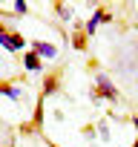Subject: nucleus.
Here are the masks:
<instances>
[{"label": "nucleus", "mask_w": 138, "mask_h": 147, "mask_svg": "<svg viewBox=\"0 0 138 147\" xmlns=\"http://www.w3.org/2000/svg\"><path fill=\"white\" fill-rule=\"evenodd\" d=\"M95 90L101 92V98H104V101H112V104H118V98H121L118 87L109 81V75H107V72H95Z\"/></svg>", "instance_id": "obj_1"}, {"label": "nucleus", "mask_w": 138, "mask_h": 147, "mask_svg": "<svg viewBox=\"0 0 138 147\" xmlns=\"http://www.w3.org/2000/svg\"><path fill=\"white\" fill-rule=\"evenodd\" d=\"M0 46H3L6 52H12V55H17V52L26 49V40H23V35H17V32H12V29H3V32H0ZM26 52H29V49H26Z\"/></svg>", "instance_id": "obj_2"}, {"label": "nucleus", "mask_w": 138, "mask_h": 147, "mask_svg": "<svg viewBox=\"0 0 138 147\" xmlns=\"http://www.w3.org/2000/svg\"><path fill=\"white\" fill-rule=\"evenodd\" d=\"M29 49H32L38 58H43V61L58 58V46H55V43H49V40H32V43H29Z\"/></svg>", "instance_id": "obj_3"}, {"label": "nucleus", "mask_w": 138, "mask_h": 147, "mask_svg": "<svg viewBox=\"0 0 138 147\" xmlns=\"http://www.w3.org/2000/svg\"><path fill=\"white\" fill-rule=\"evenodd\" d=\"M109 20H112V15H109V12H104V9H95V12H92V18L84 23V32H86V38H89V35H95V29H98L101 23H109Z\"/></svg>", "instance_id": "obj_4"}, {"label": "nucleus", "mask_w": 138, "mask_h": 147, "mask_svg": "<svg viewBox=\"0 0 138 147\" xmlns=\"http://www.w3.org/2000/svg\"><path fill=\"white\" fill-rule=\"evenodd\" d=\"M23 69H29V72H35V75H38V72H43V58H38L32 49L23 55Z\"/></svg>", "instance_id": "obj_5"}, {"label": "nucleus", "mask_w": 138, "mask_h": 147, "mask_svg": "<svg viewBox=\"0 0 138 147\" xmlns=\"http://www.w3.org/2000/svg\"><path fill=\"white\" fill-rule=\"evenodd\" d=\"M55 92H58V75H49V78L43 81V92H40V95L49 98V95H55Z\"/></svg>", "instance_id": "obj_6"}, {"label": "nucleus", "mask_w": 138, "mask_h": 147, "mask_svg": "<svg viewBox=\"0 0 138 147\" xmlns=\"http://www.w3.org/2000/svg\"><path fill=\"white\" fill-rule=\"evenodd\" d=\"M43 95L38 98V104H35V115H32V127H43Z\"/></svg>", "instance_id": "obj_7"}, {"label": "nucleus", "mask_w": 138, "mask_h": 147, "mask_svg": "<svg viewBox=\"0 0 138 147\" xmlns=\"http://www.w3.org/2000/svg\"><path fill=\"white\" fill-rule=\"evenodd\" d=\"M0 92H3L9 101H20V90H17L15 84H3V87H0Z\"/></svg>", "instance_id": "obj_8"}, {"label": "nucleus", "mask_w": 138, "mask_h": 147, "mask_svg": "<svg viewBox=\"0 0 138 147\" xmlns=\"http://www.w3.org/2000/svg\"><path fill=\"white\" fill-rule=\"evenodd\" d=\"M55 12H58V18H60V20H72V18H75V12L69 9L66 3H55Z\"/></svg>", "instance_id": "obj_9"}, {"label": "nucleus", "mask_w": 138, "mask_h": 147, "mask_svg": "<svg viewBox=\"0 0 138 147\" xmlns=\"http://www.w3.org/2000/svg\"><path fill=\"white\" fill-rule=\"evenodd\" d=\"M72 46H75L78 52H84V49H86V32H78V35L72 38Z\"/></svg>", "instance_id": "obj_10"}, {"label": "nucleus", "mask_w": 138, "mask_h": 147, "mask_svg": "<svg viewBox=\"0 0 138 147\" xmlns=\"http://www.w3.org/2000/svg\"><path fill=\"white\" fill-rule=\"evenodd\" d=\"M15 15H29V3L17 0V3H15Z\"/></svg>", "instance_id": "obj_11"}, {"label": "nucleus", "mask_w": 138, "mask_h": 147, "mask_svg": "<svg viewBox=\"0 0 138 147\" xmlns=\"http://www.w3.org/2000/svg\"><path fill=\"white\" fill-rule=\"evenodd\" d=\"M98 133H101V141H109V127H107L104 121L98 124Z\"/></svg>", "instance_id": "obj_12"}, {"label": "nucleus", "mask_w": 138, "mask_h": 147, "mask_svg": "<svg viewBox=\"0 0 138 147\" xmlns=\"http://www.w3.org/2000/svg\"><path fill=\"white\" fill-rule=\"evenodd\" d=\"M132 124H135V133H138V115H135V118H132Z\"/></svg>", "instance_id": "obj_13"}, {"label": "nucleus", "mask_w": 138, "mask_h": 147, "mask_svg": "<svg viewBox=\"0 0 138 147\" xmlns=\"http://www.w3.org/2000/svg\"><path fill=\"white\" fill-rule=\"evenodd\" d=\"M132 147H138V138H135V144H132Z\"/></svg>", "instance_id": "obj_14"}, {"label": "nucleus", "mask_w": 138, "mask_h": 147, "mask_svg": "<svg viewBox=\"0 0 138 147\" xmlns=\"http://www.w3.org/2000/svg\"><path fill=\"white\" fill-rule=\"evenodd\" d=\"M49 147H60V144H49Z\"/></svg>", "instance_id": "obj_15"}]
</instances>
